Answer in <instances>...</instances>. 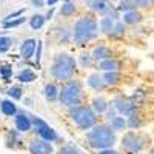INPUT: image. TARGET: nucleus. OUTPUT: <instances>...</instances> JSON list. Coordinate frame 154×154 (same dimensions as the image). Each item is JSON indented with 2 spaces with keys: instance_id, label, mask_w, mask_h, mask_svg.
<instances>
[{
  "instance_id": "23",
  "label": "nucleus",
  "mask_w": 154,
  "mask_h": 154,
  "mask_svg": "<svg viewBox=\"0 0 154 154\" xmlns=\"http://www.w3.org/2000/svg\"><path fill=\"white\" fill-rule=\"evenodd\" d=\"M45 96H46V99L48 100H56L57 97H59V89H57V86L56 85H46L45 86Z\"/></svg>"
},
{
  "instance_id": "22",
  "label": "nucleus",
  "mask_w": 154,
  "mask_h": 154,
  "mask_svg": "<svg viewBox=\"0 0 154 154\" xmlns=\"http://www.w3.org/2000/svg\"><path fill=\"white\" fill-rule=\"evenodd\" d=\"M119 80H120V75L116 71H106V74L103 75V82L106 85H116L119 83Z\"/></svg>"
},
{
  "instance_id": "31",
  "label": "nucleus",
  "mask_w": 154,
  "mask_h": 154,
  "mask_svg": "<svg viewBox=\"0 0 154 154\" xmlns=\"http://www.w3.org/2000/svg\"><path fill=\"white\" fill-rule=\"evenodd\" d=\"M8 94L12 99H22V88L20 86H11L8 89Z\"/></svg>"
},
{
  "instance_id": "20",
  "label": "nucleus",
  "mask_w": 154,
  "mask_h": 154,
  "mask_svg": "<svg viewBox=\"0 0 154 154\" xmlns=\"http://www.w3.org/2000/svg\"><path fill=\"white\" fill-rule=\"evenodd\" d=\"M93 106L97 112H105L108 109V102L103 99V97H96L93 100Z\"/></svg>"
},
{
  "instance_id": "30",
  "label": "nucleus",
  "mask_w": 154,
  "mask_h": 154,
  "mask_svg": "<svg viewBox=\"0 0 154 154\" xmlns=\"http://www.w3.org/2000/svg\"><path fill=\"white\" fill-rule=\"evenodd\" d=\"M123 32H125L123 25H122V23H114L112 31H111V34H109V35H112V37H122V35H123Z\"/></svg>"
},
{
  "instance_id": "2",
  "label": "nucleus",
  "mask_w": 154,
  "mask_h": 154,
  "mask_svg": "<svg viewBox=\"0 0 154 154\" xmlns=\"http://www.w3.org/2000/svg\"><path fill=\"white\" fill-rule=\"evenodd\" d=\"M97 31H99V25H97L96 19L82 17L74 25V40L80 45L88 43L89 40H93L97 35Z\"/></svg>"
},
{
  "instance_id": "1",
  "label": "nucleus",
  "mask_w": 154,
  "mask_h": 154,
  "mask_svg": "<svg viewBox=\"0 0 154 154\" xmlns=\"http://www.w3.org/2000/svg\"><path fill=\"white\" fill-rule=\"evenodd\" d=\"M88 140H89V145L93 148L105 149V148H111L114 145L116 134H114V130L109 125L100 123V125H96L93 130L89 131Z\"/></svg>"
},
{
  "instance_id": "42",
  "label": "nucleus",
  "mask_w": 154,
  "mask_h": 154,
  "mask_svg": "<svg viewBox=\"0 0 154 154\" xmlns=\"http://www.w3.org/2000/svg\"><path fill=\"white\" fill-rule=\"evenodd\" d=\"M148 2H149V3H151V5H152V2H154V0H148Z\"/></svg>"
},
{
  "instance_id": "14",
  "label": "nucleus",
  "mask_w": 154,
  "mask_h": 154,
  "mask_svg": "<svg viewBox=\"0 0 154 154\" xmlns=\"http://www.w3.org/2000/svg\"><path fill=\"white\" fill-rule=\"evenodd\" d=\"M140 20H142V14L136 9L128 11L123 14V23H126V25H134V23H139Z\"/></svg>"
},
{
  "instance_id": "10",
  "label": "nucleus",
  "mask_w": 154,
  "mask_h": 154,
  "mask_svg": "<svg viewBox=\"0 0 154 154\" xmlns=\"http://www.w3.org/2000/svg\"><path fill=\"white\" fill-rule=\"evenodd\" d=\"M35 45L37 42L34 38H28V40H25L20 46V56L23 59H31L34 56V51H35Z\"/></svg>"
},
{
  "instance_id": "19",
  "label": "nucleus",
  "mask_w": 154,
  "mask_h": 154,
  "mask_svg": "<svg viewBox=\"0 0 154 154\" xmlns=\"http://www.w3.org/2000/svg\"><path fill=\"white\" fill-rule=\"evenodd\" d=\"M17 79L20 80V82H34L35 80V72L34 71H31V69H23V71H20L19 74H17Z\"/></svg>"
},
{
  "instance_id": "16",
  "label": "nucleus",
  "mask_w": 154,
  "mask_h": 154,
  "mask_svg": "<svg viewBox=\"0 0 154 154\" xmlns=\"http://www.w3.org/2000/svg\"><path fill=\"white\" fill-rule=\"evenodd\" d=\"M0 109H2V112L5 116H16L17 114V108L11 100H2L0 102Z\"/></svg>"
},
{
  "instance_id": "35",
  "label": "nucleus",
  "mask_w": 154,
  "mask_h": 154,
  "mask_svg": "<svg viewBox=\"0 0 154 154\" xmlns=\"http://www.w3.org/2000/svg\"><path fill=\"white\" fill-rule=\"evenodd\" d=\"M23 12H25V9H19L17 12H14V14H9V16H6V17L3 19V22H8V20H12V19H14V17H20V16L23 14Z\"/></svg>"
},
{
  "instance_id": "4",
  "label": "nucleus",
  "mask_w": 154,
  "mask_h": 154,
  "mask_svg": "<svg viewBox=\"0 0 154 154\" xmlns=\"http://www.w3.org/2000/svg\"><path fill=\"white\" fill-rule=\"evenodd\" d=\"M71 117L82 130H88L96 125V112L89 106H74L71 109Z\"/></svg>"
},
{
  "instance_id": "3",
  "label": "nucleus",
  "mask_w": 154,
  "mask_h": 154,
  "mask_svg": "<svg viewBox=\"0 0 154 154\" xmlns=\"http://www.w3.org/2000/svg\"><path fill=\"white\" fill-rule=\"evenodd\" d=\"M75 71V59L71 57L69 54H59L54 59L53 63V75L56 77L57 80H69V77L74 74Z\"/></svg>"
},
{
  "instance_id": "36",
  "label": "nucleus",
  "mask_w": 154,
  "mask_h": 154,
  "mask_svg": "<svg viewBox=\"0 0 154 154\" xmlns=\"http://www.w3.org/2000/svg\"><path fill=\"white\" fill-rule=\"evenodd\" d=\"M136 6H140V8H146L148 6V0H134Z\"/></svg>"
},
{
  "instance_id": "40",
  "label": "nucleus",
  "mask_w": 154,
  "mask_h": 154,
  "mask_svg": "<svg viewBox=\"0 0 154 154\" xmlns=\"http://www.w3.org/2000/svg\"><path fill=\"white\" fill-rule=\"evenodd\" d=\"M114 117H116V109H112V111L108 112V119H109V120H112Z\"/></svg>"
},
{
  "instance_id": "37",
  "label": "nucleus",
  "mask_w": 154,
  "mask_h": 154,
  "mask_svg": "<svg viewBox=\"0 0 154 154\" xmlns=\"http://www.w3.org/2000/svg\"><path fill=\"white\" fill-rule=\"evenodd\" d=\"M37 56H35V60H37V63L40 62V53H42V43L40 42H37Z\"/></svg>"
},
{
  "instance_id": "32",
  "label": "nucleus",
  "mask_w": 154,
  "mask_h": 154,
  "mask_svg": "<svg viewBox=\"0 0 154 154\" xmlns=\"http://www.w3.org/2000/svg\"><path fill=\"white\" fill-rule=\"evenodd\" d=\"M0 74H2V77L5 80L9 79V75H11V68L9 66H3V68H0Z\"/></svg>"
},
{
  "instance_id": "7",
  "label": "nucleus",
  "mask_w": 154,
  "mask_h": 154,
  "mask_svg": "<svg viewBox=\"0 0 154 154\" xmlns=\"http://www.w3.org/2000/svg\"><path fill=\"white\" fill-rule=\"evenodd\" d=\"M123 148L130 152H139L143 148V140L142 137L136 136L134 133H130L123 137Z\"/></svg>"
},
{
  "instance_id": "5",
  "label": "nucleus",
  "mask_w": 154,
  "mask_h": 154,
  "mask_svg": "<svg viewBox=\"0 0 154 154\" xmlns=\"http://www.w3.org/2000/svg\"><path fill=\"white\" fill-rule=\"evenodd\" d=\"M82 97V85L79 82H68L65 86L62 88V91L59 93V99L63 105L66 106H74L80 102Z\"/></svg>"
},
{
  "instance_id": "13",
  "label": "nucleus",
  "mask_w": 154,
  "mask_h": 154,
  "mask_svg": "<svg viewBox=\"0 0 154 154\" xmlns=\"http://www.w3.org/2000/svg\"><path fill=\"white\" fill-rule=\"evenodd\" d=\"M112 54H111V49L106 48V46H97L94 48L93 51V60H105V59H109Z\"/></svg>"
},
{
  "instance_id": "15",
  "label": "nucleus",
  "mask_w": 154,
  "mask_h": 154,
  "mask_svg": "<svg viewBox=\"0 0 154 154\" xmlns=\"http://www.w3.org/2000/svg\"><path fill=\"white\" fill-rule=\"evenodd\" d=\"M119 68H120V63L111 57L100 60V69H103V71H117Z\"/></svg>"
},
{
  "instance_id": "34",
  "label": "nucleus",
  "mask_w": 154,
  "mask_h": 154,
  "mask_svg": "<svg viewBox=\"0 0 154 154\" xmlns=\"http://www.w3.org/2000/svg\"><path fill=\"white\" fill-rule=\"evenodd\" d=\"M59 154H79L77 152V149H74L72 146H65V148H62Z\"/></svg>"
},
{
  "instance_id": "11",
  "label": "nucleus",
  "mask_w": 154,
  "mask_h": 154,
  "mask_svg": "<svg viewBox=\"0 0 154 154\" xmlns=\"http://www.w3.org/2000/svg\"><path fill=\"white\" fill-rule=\"evenodd\" d=\"M16 126H17V130L20 133H26V131L31 130L32 123H31V120H29V117H28L26 114L20 112V114L16 116Z\"/></svg>"
},
{
  "instance_id": "29",
  "label": "nucleus",
  "mask_w": 154,
  "mask_h": 154,
  "mask_svg": "<svg viewBox=\"0 0 154 154\" xmlns=\"http://www.w3.org/2000/svg\"><path fill=\"white\" fill-rule=\"evenodd\" d=\"M130 116H131V117H130V120L126 122V126H130V128H139L140 125H142V120H140L134 112L130 114Z\"/></svg>"
},
{
  "instance_id": "21",
  "label": "nucleus",
  "mask_w": 154,
  "mask_h": 154,
  "mask_svg": "<svg viewBox=\"0 0 154 154\" xmlns=\"http://www.w3.org/2000/svg\"><path fill=\"white\" fill-rule=\"evenodd\" d=\"M75 11H77L75 5H74L72 2H66L65 5L62 6V9H60V14H62L63 17H69V16H74V14H75Z\"/></svg>"
},
{
  "instance_id": "26",
  "label": "nucleus",
  "mask_w": 154,
  "mask_h": 154,
  "mask_svg": "<svg viewBox=\"0 0 154 154\" xmlns=\"http://www.w3.org/2000/svg\"><path fill=\"white\" fill-rule=\"evenodd\" d=\"M111 125H112V130H125L126 128V120L123 117H114L111 120Z\"/></svg>"
},
{
  "instance_id": "41",
  "label": "nucleus",
  "mask_w": 154,
  "mask_h": 154,
  "mask_svg": "<svg viewBox=\"0 0 154 154\" xmlns=\"http://www.w3.org/2000/svg\"><path fill=\"white\" fill-rule=\"evenodd\" d=\"M46 2H48V5H49V6H53V5H56V3L59 2V0H46Z\"/></svg>"
},
{
  "instance_id": "17",
  "label": "nucleus",
  "mask_w": 154,
  "mask_h": 154,
  "mask_svg": "<svg viewBox=\"0 0 154 154\" xmlns=\"http://www.w3.org/2000/svg\"><path fill=\"white\" fill-rule=\"evenodd\" d=\"M88 85L91 88H94V89H103L106 83L103 82V79H102L99 74H91L89 79H88Z\"/></svg>"
},
{
  "instance_id": "8",
  "label": "nucleus",
  "mask_w": 154,
  "mask_h": 154,
  "mask_svg": "<svg viewBox=\"0 0 154 154\" xmlns=\"http://www.w3.org/2000/svg\"><path fill=\"white\" fill-rule=\"evenodd\" d=\"M114 108H116V111H119L125 116H130L137 109V105H136V102H133L130 99L117 97V99H114Z\"/></svg>"
},
{
  "instance_id": "24",
  "label": "nucleus",
  "mask_w": 154,
  "mask_h": 154,
  "mask_svg": "<svg viewBox=\"0 0 154 154\" xmlns=\"http://www.w3.org/2000/svg\"><path fill=\"white\" fill-rule=\"evenodd\" d=\"M45 20H46V19H45L42 14H35V16H32V17H31L29 25H31V28H32V29H40V28L43 26Z\"/></svg>"
},
{
  "instance_id": "27",
  "label": "nucleus",
  "mask_w": 154,
  "mask_h": 154,
  "mask_svg": "<svg viewBox=\"0 0 154 154\" xmlns=\"http://www.w3.org/2000/svg\"><path fill=\"white\" fill-rule=\"evenodd\" d=\"M22 23H25V17H19V19H12V20H8V22H5L3 23V26L6 28V29H9V28H16V26H20Z\"/></svg>"
},
{
  "instance_id": "25",
  "label": "nucleus",
  "mask_w": 154,
  "mask_h": 154,
  "mask_svg": "<svg viewBox=\"0 0 154 154\" xmlns=\"http://www.w3.org/2000/svg\"><path fill=\"white\" fill-rule=\"evenodd\" d=\"M133 9H136L134 0H120V3H119V6H117V11H123V12L133 11Z\"/></svg>"
},
{
  "instance_id": "43",
  "label": "nucleus",
  "mask_w": 154,
  "mask_h": 154,
  "mask_svg": "<svg viewBox=\"0 0 154 154\" xmlns=\"http://www.w3.org/2000/svg\"><path fill=\"white\" fill-rule=\"evenodd\" d=\"M0 130H2V125H0Z\"/></svg>"
},
{
  "instance_id": "18",
  "label": "nucleus",
  "mask_w": 154,
  "mask_h": 154,
  "mask_svg": "<svg viewBox=\"0 0 154 154\" xmlns=\"http://www.w3.org/2000/svg\"><path fill=\"white\" fill-rule=\"evenodd\" d=\"M112 26H114V19H111V17L105 16L103 19L100 20V29H102V32H105V34H111Z\"/></svg>"
},
{
  "instance_id": "12",
  "label": "nucleus",
  "mask_w": 154,
  "mask_h": 154,
  "mask_svg": "<svg viewBox=\"0 0 154 154\" xmlns=\"http://www.w3.org/2000/svg\"><path fill=\"white\" fill-rule=\"evenodd\" d=\"M37 131H38V134L42 136V139L46 140V142H53V140L57 139L56 131H54L51 126H48L46 123H42L40 126H37Z\"/></svg>"
},
{
  "instance_id": "28",
  "label": "nucleus",
  "mask_w": 154,
  "mask_h": 154,
  "mask_svg": "<svg viewBox=\"0 0 154 154\" xmlns=\"http://www.w3.org/2000/svg\"><path fill=\"white\" fill-rule=\"evenodd\" d=\"M12 40L9 37H0V53H6V51L11 48Z\"/></svg>"
},
{
  "instance_id": "33",
  "label": "nucleus",
  "mask_w": 154,
  "mask_h": 154,
  "mask_svg": "<svg viewBox=\"0 0 154 154\" xmlns=\"http://www.w3.org/2000/svg\"><path fill=\"white\" fill-rule=\"evenodd\" d=\"M93 57H89V56H82V59H80V62H82V65L83 66H91L93 65V60H91Z\"/></svg>"
},
{
  "instance_id": "6",
  "label": "nucleus",
  "mask_w": 154,
  "mask_h": 154,
  "mask_svg": "<svg viewBox=\"0 0 154 154\" xmlns=\"http://www.w3.org/2000/svg\"><path fill=\"white\" fill-rule=\"evenodd\" d=\"M86 5L94 12L102 16H108L111 19H117V11H114L112 5L108 0H86Z\"/></svg>"
},
{
  "instance_id": "9",
  "label": "nucleus",
  "mask_w": 154,
  "mask_h": 154,
  "mask_svg": "<svg viewBox=\"0 0 154 154\" xmlns=\"http://www.w3.org/2000/svg\"><path fill=\"white\" fill-rule=\"evenodd\" d=\"M29 152L31 154H53V146L43 139H35L29 143Z\"/></svg>"
},
{
  "instance_id": "38",
  "label": "nucleus",
  "mask_w": 154,
  "mask_h": 154,
  "mask_svg": "<svg viewBox=\"0 0 154 154\" xmlns=\"http://www.w3.org/2000/svg\"><path fill=\"white\" fill-rule=\"evenodd\" d=\"M99 154H117V152L112 151V149H109V148H105V149H102Z\"/></svg>"
},
{
  "instance_id": "39",
  "label": "nucleus",
  "mask_w": 154,
  "mask_h": 154,
  "mask_svg": "<svg viewBox=\"0 0 154 154\" xmlns=\"http://www.w3.org/2000/svg\"><path fill=\"white\" fill-rule=\"evenodd\" d=\"M31 2H32V5L37 6V8H40V6L43 5V0H31Z\"/></svg>"
}]
</instances>
